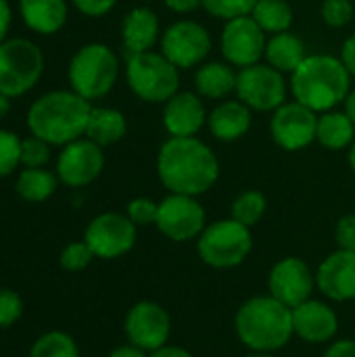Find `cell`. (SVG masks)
<instances>
[{"label":"cell","mask_w":355,"mask_h":357,"mask_svg":"<svg viewBox=\"0 0 355 357\" xmlns=\"http://www.w3.org/2000/svg\"><path fill=\"white\" fill-rule=\"evenodd\" d=\"M59 182V176L44 167H25L15 182V190L27 203H44L54 195Z\"/></svg>","instance_id":"obj_28"},{"label":"cell","mask_w":355,"mask_h":357,"mask_svg":"<svg viewBox=\"0 0 355 357\" xmlns=\"http://www.w3.org/2000/svg\"><path fill=\"white\" fill-rule=\"evenodd\" d=\"M211 46L213 44L209 31L190 19L176 21L161 33V52L178 69H192L203 65L211 52Z\"/></svg>","instance_id":"obj_13"},{"label":"cell","mask_w":355,"mask_h":357,"mask_svg":"<svg viewBox=\"0 0 355 357\" xmlns=\"http://www.w3.org/2000/svg\"><path fill=\"white\" fill-rule=\"evenodd\" d=\"M257 0H201V6L216 19H236L251 15L255 8Z\"/></svg>","instance_id":"obj_32"},{"label":"cell","mask_w":355,"mask_h":357,"mask_svg":"<svg viewBox=\"0 0 355 357\" xmlns=\"http://www.w3.org/2000/svg\"><path fill=\"white\" fill-rule=\"evenodd\" d=\"M50 159V144L38 136L21 140V165L23 167H44Z\"/></svg>","instance_id":"obj_35"},{"label":"cell","mask_w":355,"mask_h":357,"mask_svg":"<svg viewBox=\"0 0 355 357\" xmlns=\"http://www.w3.org/2000/svg\"><path fill=\"white\" fill-rule=\"evenodd\" d=\"M128 134V119L121 111L111 107H92L86 138L96 142L98 146H111L119 142Z\"/></svg>","instance_id":"obj_26"},{"label":"cell","mask_w":355,"mask_h":357,"mask_svg":"<svg viewBox=\"0 0 355 357\" xmlns=\"http://www.w3.org/2000/svg\"><path fill=\"white\" fill-rule=\"evenodd\" d=\"M236 71L230 63H203L195 73V90L201 98L226 100L232 92H236Z\"/></svg>","instance_id":"obj_24"},{"label":"cell","mask_w":355,"mask_h":357,"mask_svg":"<svg viewBox=\"0 0 355 357\" xmlns=\"http://www.w3.org/2000/svg\"><path fill=\"white\" fill-rule=\"evenodd\" d=\"M44 73V52L27 38L0 42V92L17 98L29 92Z\"/></svg>","instance_id":"obj_8"},{"label":"cell","mask_w":355,"mask_h":357,"mask_svg":"<svg viewBox=\"0 0 355 357\" xmlns=\"http://www.w3.org/2000/svg\"><path fill=\"white\" fill-rule=\"evenodd\" d=\"M236 98L245 102L251 111H276L280 105L287 102L285 73L270 67L268 63L243 67L236 75Z\"/></svg>","instance_id":"obj_9"},{"label":"cell","mask_w":355,"mask_h":357,"mask_svg":"<svg viewBox=\"0 0 355 357\" xmlns=\"http://www.w3.org/2000/svg\"><path fill=\"white\" fill-rule=\"evenodd\" d=\"M305 42L291 29L268 38L264 59L270 67L278 69L280 73H293L305 61Z\"/></svg>","instance_id":"obj_25"},{"label":"cell","mask_w":355,"mask_h":357,"mask_svg":"<svg viewBox=\"0 0 355 357\" xmlns=\"http://www.w3.org/2000/svg\"><path fill=\"white\" fill-rule=\"evenodd\" d=\"M21 165V138L15 132L0 130V178L10 176Z\"/></svg>","instance_id":"obj_33"},{"label":"cell","mask_w":355,"mask_h":357,"mask_svg":"<svg viewBox=\"0 0 355 357\" xmlns=\"http://www.w3.org/2000/svg\"><path fill=\"white\" fill-rule=\"evenodd\" d=\"M316 289V274L301 257L295 255L278 259L268 274V295L291 310L312 299Z\"/></svg>","instance_id":"obj_16"},{"label":"cell","mask_w":355,"mask_h":357,"mask_svg":"<svg viewBox=\"0 0 355 357\" xmlns=\"http://www.w3.org/2000/svg\"><path fill=\"white\" fill-rule=\"evenodd\" d=\"M151 357H195L190 351H186L184 347H178V345H165L157 351H153Z\"/></svg>","instance_id":"obj_46"},{"label":"cell","mask_w":355,"mask_h":357,"mask_svg":"<svg viewBox=\"0 0 355 357\" xmlns=\"http://www.w3.org/2000/svg\"><path fill=\"white\" fill-rule=\"evenodd\" d=\"M19 15L23 23L42 36H52L67 23L65 0H19Z\"/></svg>","instance_id":"obj_23"},{"label":"cell","mask_w":355,"mask_h":357,"mask_svg":"<svg viewBox=\"0 0 355 357\" xmlns=\"http://www.w3.org/2000/svg\"><path fill=\"white\" fill-rule=\"evenodd\" d=\"M318 291L337 303L355 299V251L337 249L322 259L316 270Z\"/></svg>","instance_id":"obj_18"},{"label":"cell","mask_w":355,"mask_h":357,"mask_svg":"<svg viewBox=\"0 0 355 357\" xmlns=\"http://www.w3.org/2000/svg\"><path fill=\"white\" fill-rule=\"evenodd\" d=\"M268 44V33L257 25V21L251 15L236 17L226 21L220 38V48L232 67H251L264 59Z\"/></svg>","instance_id":"obj_14"},{"label":"cell","mask_w":355,"mask_h":357,"mask_svg":"<svg viewBox=\"0 0 355 357\" xmlns=\"http://www.w3.org/2000/svg\"><path fill=\"white\" fill-rule=\"evenodd\" d=\"M159 40V17L149 6L132 8L121 23V42L126 54L149 52Z\"/></svg>","instance_id":"obj_22"},{"label":"cell","mask_w":355,"mask_h":357,"mask_svg":"<svg viewBox=\"0 0 355 357\" xmlns=\"http://www.w3.org/2000/svg\"><path fill=\"white\" fill-rule=\"evenodd\" d=\"M157 176L174 195L201 197L218 182L220 159L197 136H169L157 153Z\"/></svg>","instance_id":"obj_1"},{"label":"cell","mask_w":355,"mask_h":357,"mask_svg":"<svg viewBox=\"0 0 355 357\" xmlns=\"http://www.w3.org/2000/svg\"><path fill=\"white\" fill-rule=\"evenodd\" d=\"M234 331L249 351L276 354L295 337L293 310L272 295L251 297L236 310Z\"/></svg>","instance_id":"obj_4"},{"label":"cell","mask_w":355,"mask_h":357,"mask_svg":"<svg viewBox=\"0 0 355 357\" xmlns=\"http://www.w3.org/2000/svg\"><path fill=\"white\" fill-rule=\"evenodd\" d=\"M29 357H80L77 343L63 331H50L36 339Z\"/></svg>","instance_id":"obj_31"},{"label":"cell","mask_w":355,"mask_h":357,"mask_svg":"<svg viewBox=\"0 0 355 357\" xmlns=\"http://www.w3.org/2000/svg\"><path fill=\"white\" fill-rule=\"evenodd\" d=\"M316 130L318 113L297 100H287L276 111H272L270 134L274 142L289 153L303 151L316 142Z\"/></svg>","instance_id":"obj_15"},{"label":"cell","mask_w":355,"mask_h":357,"mask_svg":"<svg viewBox=\"0 0 355 357\" xmlns=\"http://www.w3.org/2000/svg\"><path fill=\"white\" fill-rule=\"evenodd\" d=\"M245 357H278L276 354H268V351H249Z\"/></svg>","instance_id":"obj_50"},{"label":"cell","mask_w":355,"mask_h":357,"mask_svg":"<svg viewBox=\"0 0 355 357\" xmlns=\"http://www.w3.org/2000/svg\"><path fill=\"white\" fill-rule=\"evenodd\" d=\"M71 2L86 17H105L117 4V0H71Z\"/></svg>","instance_id":"obj_40"},{"label":"cell","mask_w":355,"mask_h":357,"mask_svg":"<svg viewBox=\"0 0 355 357\" xmlns=\"http://www.w3.org/2000/svg\"><path fill=\"white\" fill-rule=\"evenodd\" d=\"M138 238V226L117 211H105L90 220L84 232L86 245L98 259H117L130 253Z\"/></svg>","instance_id":"obj_10"},{"label":"cell","mask_w":355,"mask_h":357,"mask_svg":"<svg viewBox=\"0 0 355 357\" xmlns=\"http://www.w3.org/2000/svg\"><path fill=\"white\" fill-rule=\"evenodd\" d=\"M155 226L165 238L174 243H188L197 241L205 230L207 213L197 197L169 192L159 201Z\"/></svg>","instance_id":"obj_11"},{"label":"cell","mask_w":355,"mask_h":357,"mask_svg":"<svg viewBox=\"0 0 355 357\" xmlns=\"http://www.w3.org/2000/svg\"><path fill=\"white\" fill-rule=\"evenodd\" d=\"M119 75L117 54L100 42L84 44L69 61L67 77L71 90L86 100H96L107 96Z\"/></svg>","instance_id":"obj_5"},{"label":"cell","mask_w":355,"mask_h":357,"mask_svg":"<svg viewBox=\"0 0 355 357\" xmlns=\"http://www.w3.org/2000/svg\"><path fill=\"white\" fill-rule=\"evenodd\" d=\"M105 167L103 146L90 138H77L65 144L56 159V176L69 188H84L92 184Z\"/></svg>","instance_id":"obj_17"},{"label":"cell","mask_w":355,"mask_h":357,"mask_svg":"<svg viewBox=\"0 0 355 357\" xmlns=\"http://www.w3.org/2000/svg\"><path fill=\"white\" fill-rule=\"evenodd\" d=\"M207 109L197 92H176L163 105V128L172 138L197 136L207 123Z\"/></svg>","instance_id":"obj_20"},{"label":"cell","mask_w":355,"mask_h":357,"mask_svg":"<svg viewBox=\"0 0 355 357\" xmlns=\"http://www.w3.org/2000/svg\"><path fill=\"white\" fill-rule=\"evenodd\" d=\"M316 142L328 151H343L355 142V126L345 111H326L318 115Z\"/></svg>","instance_id":"obj_27"},{"label":"cell","mask_w":355,"mask_h":357,"mask_svg":"<svg viewBox=\"0 0 355 357\" xmlns=\"http://www.w3.org/2000/svg\"><path fill=\"white\" fill-rule=\"evenodd\" d=\"M253 251L251 228L241 222L226 218L213 224H207L201 236L197 238L199 259L213 270H232L239 268Z\"/></svg>","instance_id":"obj_7"},{"label":"cell","mask_w":355,"mask_h":357,"mask_svg":"<svg viewBox=\"0 0 355 357\" xmlns=\"http://www.w3.org/2000/svg\"><path fill=\"white\" fill-rule=\"evenodd\" d=\"M343 65L347 67V71L352 73V77H355V33H352L345 42H343V48H341V56Z\"/></svg>","instance_id":"obj_42"},{"label":"cell","mask_w":355,"mask_h":357,"mask_svg":"<svg viewBox=\"0 0 355 357\" xmlns=\"http://www.w3.org/2000/svg\"><path fill=\"white\" fill-rule=\"evenodd\" d=\"M123 333L128 343L153 354L169 345L172 318L163 305L155 301H138L126 314Z\"/></svg>","instance_id":"obj_12"},{"label":"cell","mask_w":355,"mask_h":357,"mask_svg":"<svg viewBox=\"0 0 355 357\" xmlns=\"http://www.w3.org/2000/svg\"><path fill=\"white\" fill-rule=\"evenodd\" d=\"M109 357H151L149 351H144V349H140V347H136V345H132V343H128V345H119V347H115Z\"/></svg>","instance_id":"obj_45"},{"label":"cell","mask_w":355,"mask_h":357,"mask_svg":"<svg viewBox=\"0 0 355 357\" xmlns=\"http://www.w3.org/2000/svg\"><path fill=\"white\" fill-rule=\"evenodd\" d=\"M293 98L316 113H326L345 102L352 92V73L333 54H308L291 73Z\"/></svg>","instance_id":"obj_3"},{"label":"cell","mask_w":355,"mask_h":357,"mask_svg":"<svg viewBox=\"0 0 355 357\" xmlns=\"http://www.w3.org/2000/svg\"><path fill=\"white\" fill-rule=\"evenodd\" d=\"M126 79L140 100L165 105L180 88V69L163 52L126 54Z\"/></svg>","instance_id":"obj_6"},{"label":"cell","mask_w":355,"mask_h":357,"mask_svg":"<svg viewBox=\"0 0 355 357\" xmlns=\"http://www.w3.org/2000/svg\"><path fill=\"white\" fill-rule=\"evenodd\" d=\"M92 259H94V253L86 245V241L69 243L59 255V264L65 272H82L92 264Z\"/></svg>","instance_id":"obj_34"},{"label":"cell","mask_w":355,"mask_h":357,"mask_svg":"<svg viewBox=\"0 0 355 357\" xmlns=\"http://www.w3.org/2000/svg\"><path fill=\"white\" fill-rule=\"evenodd\" d=\"M335 241L339 249L355 251V213L343 215L335 226Z\"/></svg>","instance_id":"obj_39"},{"label":"cell","mask_w":355,"mask_h":357,"mask_svg":"<svg viewBox=\"0 0 355 357\" xmlns=\"http://www.w3.org/2000/svg\"><path fill=\"white\" fill-rule=\"evenodd\" d=\"M320 13L326 25L345 27L354 19V2L352 0H324Z\"/></svg>","instance_id":"obj_36"},{"label":"cell","mask_w":355,"mask_h":357,"mask_svg":"<svg viewBox=\"0 0 355 357\" xmlns=\"http://www.w3.org/2000/svg\"><path fill=\"white\" fill-rule=\"evenodd\" d=\"M157 211H159V203H155L149 197H136L126 207V215L136 226H151V224H155L157 222Z\"/></svg>","instance_id":"obj_37"},{"label":"cell","mask_w":355,"mask_h":357,"mask_svg":"<svg viewBox=\"0 0 355 357\" xmlns=\"http://www.w3.org/2000/svg\"><path fill=\"white\" fill-rule=\"evenodd\" d=\"M322 357H355V341L354 339H337L328 343Z\"/></svg>","instance_id":"obj_41"},{"label":"cell","mask_w":355,"mask_h":357,"mask_svg":"<svg viewBox=\"0 0 355 357\" xmlns=\"http://www.w3.org/2000/svg\"><path fill=\"white\" fill-rule=\"evenodd\" d=\"M347 161H349V167H352V172L355 174V142L349 146V153H347Z\"/></svg>","instance_id":"obj_49"},{"label":"cell","mask_w":355,"mask_h":357,"mask_svg":"<svg viewBox=\"0 0 355 357\" xmlns=\"http://www.w3.org/2000/svg\"><path fill=\"white\" fill-rule=\"evenodd\" d=\"M207 126L213 138L222 140V142H234L241 140L253 126V111L236 100H222L220 105H216L207 117Z\"/></svg>","instance_id":"obj_21"},{"label":"cell","mask_w":355,"mask_h":357,"mask_svg":"<svg viewBox=\"0 0 355 357\" xmlns=\"http://www.w3.org/2000/svg\"><path fill=\"white\" fill-rule=\"evenodd\" d=\"M293 331L295 337L310 345L333 343L339 333V316L328 303L312 297L305 303L293 307Z\"/></svg>","instance_id":"obj_19"},{"label":"cell","mask_w":355,"mask_h":357,"mask_svg":"<svg viewBox=\"0 0 355 357\" xmlns=\"http://www.w3.org/2000/svg\"><path fill=\"white\" fill-rule=\"evenodd\" d=\"M10 23H13L10 4H8V0H0V42L6 40V33L10 29Z\"/></svg>","instance_id":"obj_44"},{"label":"cell","mask_w":355,"mask_h":357,"mask_svg":"<svg viewBox=\"0 0 355 357\" xmlns=\"http://www.w3.org/2000/svg\"><path fill=\"white\" fill-rule=\"evenodd\" d=\"M345 113L349 115V119L354 121L355 126V88H352V92H349V96L345 98Z\"/></svg>","instance_id":"obj_47"},{"label":"cell","mask_w":355,"mask_h":357,"mask_svg":"<svg viewBox=\"0 0 355 357\" xmlns=\"http://www.w3.org/2000/svg\"><path fill=\"white\" fill-rule=\"evenodd\" d=\"M163 4L178 15H186V13H192L199 8L201 0H163Z\"/></svg>","instance_id":"obj_43"},{"label":"cell","mask_w":355,"mask_h":357,"mask_svg":"<svg viewBox=\"0 0 355 357\" xmlns=\"http://www.w3.org/2000/svg\"><path fill=\"white\" fill-rule=\"evenodd\" d=\"M23 316V299L13 289H0V328H8Z\"/></svg>","instance_id":"obj_38"},{"label":"cell","mask_w":355,"mask_h":357,"mask_svg":"<svg viewBox=\"0 0 355 357\" xmlns=\"http://www.w3.org/2000/svg\"><path fill=\"white\" fill-rule=\"evenodd\" d=\"M251 17L266 33H282L293 25V8L287 0H257Z\"/></svg>","instance_id":"obj_29"},{"label":"cell","mask_w":355,"mask_h":357,"mask_svg":"<svg viewBox=\"0 0 355 357\" xmlns=\"http://www.w3.org/2000/svg\"><path fill=\"white\" fill-rule=\"evenodd\" d=\"M8 111H10V98L0 92V121L8 115Z\"/></svg>","instance_id":"obj_48"},{"label":"cell","mask_w":355,"mask_h":357,"mask_svg":"<svg viewBox=\"0 0 355 357\" xmlns=\"http://www.w3.org/2000/svg\"><path fill=\"white\" fill-rule=\"evenodd\" d=\"M90 113V100L77 92L52 90L31 102L27 111V128L31 136L42 138L50 146H65L86 136Z\"/></svg>","instance_id":"obj_2"},{"label":"cell","mask_w":355,"mask_h":357,"mask_svg":"<svg viewBox=\"0 0 355 357\" xmlns=\"http://www.w3.org/2000/svg\"><path fill=\"white\" fill-rule=\"evenodd\" d=\"M266 209H268V201L262 190H243L232 201L230 218L241 222L247 228H253L255 224L262 222V218L266 215Z\"/></svg>","instance_id":"obj_30"}]
</instances>
